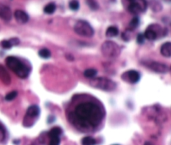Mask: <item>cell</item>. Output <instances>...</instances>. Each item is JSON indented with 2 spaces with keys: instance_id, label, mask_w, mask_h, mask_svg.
Here are the masks:
<instances>
[{
  "instance_id": "83f0119b",
  "label": "cell",
  "mask_w": 171,
  "mask_h": 145,
  "mask_svg": "<svg viewBox=\"0 0 171 145\" xmlns=\"http://www.w3.org/2000/svg\"><path fill=\"white\" fill-rule=\"evenodd\" d=\"M144 40H145L144 35H142V34H139L137 37V42L138 44H143L144 42Z\"/></svg>"
},
{
  "instance_id": "3957f363",
  "label": "cell",
  "mask_w": 171,
  "mask_h": 145,
  "mask_svg": "<svg viewBox=\"0 0 171 145\" xmlns=\"http://www.w3.org/2000/svg\"><path fill=\"white\" fill-rule=\"evenodd\" d=\"M90 84L95 88H98L107 91H112L116 88V83L106 77L92 78Z\"/></svg>"
},
{
  "instance_id": "1f68e13d",
  "label": "cell",
  "mask_w": 171,
  "mask_h": 145,
  "mask_svg": "<svg viewBox=\"0 0 171 145\" xmlns=\"http://www.w3.org/2000/svg\"><path fill=\"white\" fill-rule=\"evenodd\" d=\"M170 71H171V68H170Z\"/></svg>"
},
{
  "instance_id": "f1b7e54d",
  "label": "cell",
  "mask_w": 171,
  "mask_h": 145,
  "mask_svg": "<svg viewBox=\"0 0 171 145\" xmlns=\"http://www.w3.org/2000/svg\"><path fill=\"white\" fill-rule=\"evenodd\" d=\"M10 40V42H11L13 45H17L19 43V40L18 39H16V38H14V39H11V40Z\"/></svg>"
},
{
  "instance_id": "5b68a950",
  "label": "cell",
  "mask_w": 171,
  "mask_h": 145,
  "mask_svg": "<svg viewBox=\"0 0 171 145\" xmlns=\"http://www.w3.org/2000/svg\"><path fill=\"white\" fill-rule=\"evenodd\" d=\"M102 52L105 57L115 58L120 54V48L115 42L106 41L102 44Z\"/></svg>"
},
{
  "instance_id": "30bf717a",
  "label": "cell",
  "mask_w": 171,
  "mask_h": 145,
  "mask_svg": "<svg viewBox=\"0 0 171 145\" xmlns=\"http://www.w3.org/2000/svg\"><path fill=\"white\" fill-rule=\"evenodd\" d=\"M15 18L16 21L19 23V24H25L29 21V15H27L25 11L23 10H16L15 12Z\"/></svg>"
},
{
  "instance_id": "9a60e30c",
  "label": "cell",
  "mask_w": 171,
  "mask_h": 145,
  "mask_svg": "<svg viewBox=\"0 0 171 145\" xmlns=\"http://www.w3.org/2000/svg\"><path fill=\"white\" fill-rule=\"evenodd\" d=\"M118 29L115 27V26H110L107 28V31H106V35L108 38H113V37L117 36L118 35Z\"/></svg>"
},
{
  "instance_id": "2e32d148",
  "label": "cell",
  "mask_w": 171,
  "mask_h": 145,
  "mask_svg": "<svg viewBox=\"0 0 171 145\" xmlns=\"http://www.w3.org/2000/svg\"><path fill=\"white\" fill-rule=\"evenodd\" d=\"M62 133V130L61 127H53L51 131L49 132V136L51 138H56V137H60V135Z\"/></svg>"
},
{
  "instance_id": "7402d4cb",
  "label": "cell",
  "mask_w": 171,
  "mask_h": 145,
  "mask_svg": "<svg viewBox=\"0 0 171 145\" xmlns=\"http://www.w3.org/2000/svg\"><path fill=\"white\" fill-rule=\"evenodd\" d=\"M139 25V19L138 17H134V18L132 19L130 23H129V29H134Z\"/></svg>"
},
{
  "instance_id": "d4e9b609",
  "label": "cell",
  "mask_w": 171,
  "mask_h": 145,
  "mask_svg": "<svg viewBox=\"0 0 171 145\" xmlns=\"http://www.w3.org/2000/svg\"><path fill=\"white\" fill-rule=\"evenodd\" d=\"M87 4L88 5L90 6V8H91V9L96 10V9L98 8V4H97V3L95 0H87Z\"/></svg>"
},
{
  "instance_id": "f546056e",
  "label": "cell",
  "mask_w": 171,
  "mask_h": 145,
  "mask_svg": "<svg viewBox=\"0 0 171 145\" xmlns=\"http://www.w3.org/2000/svg\"><path fill=\"white\" fill-rule=\"evenodd\" d=\"M144 145H152V143H151L150 142H146L145 143H144Z\"/></svg>"
},
{
  "instance_id": "4316f807",
  "label": "cell",
  "mask_w": 171,
  "mask_h": 145,
  "mask_svg": "<svg viewBox=\"0 0 171 145\" xmlns=\"http://www.w3.org/2000/svg\"><path fill=\"white\" fill-rule=\"evenodd\" d=\"M5 138V130L1 125H0V142H3Z\"/></svg>"
},
{
  "instance_id": "ac0fdd59",
  "label": "cell",
  "mask_w": 171,
  "mask_h": 145,
  "mask_svg": "<svg viewBox=\"0 0 171 145\" xmlns=\"http://www.w3.org/2000/svg\"><path fill=\"white\" fill-rule=\"evenodd\" d=\"M96 140L94 138H91L90 136H87V137H85V138H82V141H81V143L82 145H95L96 144Z\"/></svg>"
},
{
  "instance_id": "277c9868",
  "label": "cell",
  "mask_w": 171,
  "mask_h": 145,
  "mask_svg": "<svg viewBox=\"0 0 171 145\" xmlns=\"http://www.w3.org/2000/svg\"><path fill=\"white\" fill-rule=\"evenodd\" d=\"M74 30L81 36L91 37L94 35V29L87 21L79 20L74 26Z\"/></svg>"
},
{
  "instance_id": "cb8c5ba5",
  "label": "cell",
  "mask_w": 171,
  "mask_h": 145,
  "mask_svg": "<svg viewBox=\"0 0 171 145\" xmlns=\"http://www.w3.org/2000/svg\"><path fill=\"white\" fill-rule=\"evenodd\" d=\"M1 46L4 48V49H6V50H8L13 46V44L10 42V40H3L1 42Z\"/></svg>"
},
{
  "instance_id": "e0dca14e",
  "label": "cell",
  "mask_w": 171,
  "mask_h": 145,
  "mask_svg": "<svg viewBox=\"0 0 171 145\" xmlns=\"http://www.w3.org/2000/svg\"><path fill=\"white\" fill-rule=\"evenodd\" d=\"M56 9V6L54 3H50L44 8V12L47 15H52Z\"/></svg>"
},
{
  "instance_id": "603a6c76",
  "label": "cell",
  "mask_w": 171,
  "mask_h": 145,
  "mask_svg": "<svg viewBox=\"0 0 171 145\" xmlns=\"http://www.w3.org/2000/svg\"><path fill=\"white\" fill-rule=\"evenodd\" d=\"M17 91H11V92H9V93H8L6 95V97H5V99H6V101H12V100H14L16 97H17Z\"/></svg>"
},
{
  "instance_id": "4dcf8cb0",
  "label": "cell",
  "mask_w": 171,
  "mask_h": 145,
  "mask_svg": "<svg viewBox=\"0 0 171 145\" xmlns=\"http://www.w3.org/2000/svg\"><path fill=\"white\" fill-rule=\"evenodd\" d=\"M114 145H117V144H114Z\"/></svg>"
},
{
  "instance_id": "d6986e66",
  "label": "cell",
  "mask_w": 171,
  "mask_h": 145,
  "mask_svg": "<svg viewBox=\"0 0 171 145\" xmlns=\"http://www.w3.org/2000/svg\"><path fill=\"white\" fill-rule=\"evenodd\" d=\"M39 55H40L41 58L43 59H48L51 57V51H49L48 49H41L40 51H39Z\"/></svg>"
},
{
  "instance_id": "44dd1931",
  "label": "cell",
  "mask_w": 171,
  "mask_h": 145,
  "mask_svg": "<svg viewBox=\"0 0 171 145\" xmlns=\"http://www.w3.org/2000/svg\"><path fill=\"white\" fill-rule=\"evenodd\" d=\"M69 7L73 11L78 10V8L80 7L79 2H78L77 0H71V1L69 3Z\"/></svg>"
},
{
  "instance_id": "8992f818",
  "label": "cell",
  "mask_w": 171,
  "mask_h": 145,
  "mask_svg": "<svg viewBox=\"0 0 171 145\" xmlns=\"http://www.w3.org/2000/svg\"><path fill=\"white\" fill-rule=\"evenodd\" d=\"M127 2H128L127 9L133 15L143 13L148 7L146 0H127Z\"/></svg>"
},
{
  "instance_id": "4fadbf2b",
  "label": "cell",
  "mask_w": 171,
  "mask_h": 145,
  "mask_svg": "<svg viewBox=\"0 0 171 145\" xmlns=\"http://www.w3.org/2000/svg\"><path fill=\"white\" fill-rule=\"evenodd\" d=\"M40 114V107L36 105H32L29 107V108L27 109V113H26V117H37Z\"/></svg>"
},
{
  "instance_id": "484cf974",
  "label": "cell",
  "mask_w": 171,
  "mask_h": 145,
  "mask_svg": "<svg viewBox=\"0 0 171 145\" xmlns=\"http://www.w3.org/2000/svg\"><path fill=\"white\" fill-rule=\"evenodd\" d=\"M49 145H60V138L56 137V138H51L50 144Z\"/></svg>"
},
{
  "instance_id": "6da1fadb",
  "label": "cell",
  "mask_w": 171,
  "mask_h": 145,
  "mask_svg": "<svg viewBox=\"0 0 171 145\" xmlns=\"http://www.w3.org/2000/svg\"><path fill=\"white\" fill-rule=\"evenodd\" d=\"M74 114L77 121L86 127H97L104 116L100 107L90 102L80 103L75 109Z\"/></svg>"
},
{
  "instance_id": "ba28073f",
  "label": "cell",
  "mask_w": 171,
  "mask_h": 145,
  "mask_svg": "<svg viewBox=\"0 0 171 145\" xmlns=\"http://www.w3.org/2000/svg\"><path fill=\"white\" fill-rule=\"evenodd\" d=\"M0 18L4 21H9L12 18L11 9L4 4H0Z\"/></svg>"
},
{
  "instance_id": "7c38bea8",
  "label": "cell",
  "mask_w": 171,
  "mask_h": 145,
  "mask_svg": "<svg viewBox=\"0 0 171 145\" xmlns=\"http://www.w3.org/2000/svg\"><path fill=\"white\" fill-rule=\"evenodd\" d=\"M144 37L149 40H155L158 38V32H157V30L153 29V26H149L145 30Z\"/></svg>"
},
{
  "instance_id": "5bb4252c",
  "label": "cell",
  "mask_w": 171,
  "mask_h": 145,
  "mask_svg": "<svg viewBox=\"0 0 171 145\" xmlns=\"http://www.w3.org/2000/svg\"><path fill=\"white\" fill-rule=\"evenodd\" d=\"M160 53L164 57H171V42H166L162 44Z\"/></svg>"
},
{
  "instance_id": "52a82bcc",
  "label": "cell",
  "mask_w": 171,
  "mask_h": 145,
  "mask_svg": "<svg viewBox=\"0 0 171 145\" xmlns=\"http://www.w3.org/2000/svg\"><path fill=\"white\" fill-rule=\"evenodd\" d=\"M123 80L127 81L128 83L134 84L137 83L138 81L140 80V74L134 70H131V71H128L127 72H125L123 74L122 76Z\"/></svg>"
},
{
  "instance_id": "9c48e42d",
  "label": "cell",
  "mask_w": 171,
  "mask_h": 145,
  "mask_svg": "<svg viewBox=\"0 0 171 145\" xmlns=\"http://www.w3.org/2000/svg\"><path fill=\"white\" fill-rule=\"evenodd\" d=\"M150 69L157 73H165L168 71V66L160 62H151L149 65Z\"/></svg>"
},
{
  "instance_id": "ffe728a7",
  "label": "cell",
  "mask_w": 171,
  "mask_h": 145,
  "mask_svg": "<svg viewBox=\"0 0 171 145\" xmlns=\"http://www.w3.org/2000/svg\"><path fill=\"white\" fill-rule=\"evenodd\" d=\"M97 70L95 69H87L84 71V76L87 78H94L97 76Z\"/></svg>"
},
{
  "instance_id": "7a4b0ae2",
  "label": "cell",
  "mask_w": 171,
  "mask_h": 145,
  "mask_svg": "<svg viewBox=\"0 0 171 145\" xmlns=\"http://www.w3.org/2000/svg\"><path fill=\"white\" fill-rule=\"evenodd\" d=\"M6 65L20 78L28 77L30 72V67L25 65L19 59L15 56H8L6 58Z\"/></svg>"
},
{
  "instance_id": "8fae6325",
  "label": "cell",
  "mask_w": 171,
  "mask_h": 145,
  "mask_svg": "<svg viewBox=\"0 0 171 145\" xmlns=\"http://www.w3.org/2000/svg\"><path fill=\"white\" fill-rule=\"evenodd\" d=\"M0 80L3 81V83L5 85H9L11 82V78L9 74L8 73L6 69L3 65H0Z\"/></svg>"
}]
</instances>
